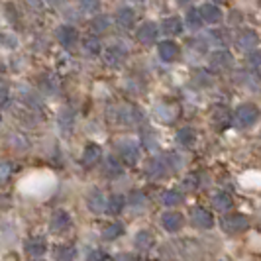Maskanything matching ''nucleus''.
<instances>
[{"label": "nucleus", "instance_id": "11", "mask_svg": "<svg viewBox=\"0 0 261 261\" xmlns=\"http://www.w3.org/2000/svg\"><path fill=\"white\" fill-rule=\"evenodd\" d=\"M45 249H47V244H45V240L43 238H30L26 240V251L30 255H34V257H39V255H43L45 253Z\"/></svg>", "mask_w": 261, "mask_h": 261}, {"label": "nucleus", "instance_id": "27", "mask_svg": "<svg viewBox=\"0 0 261 261\" xmlns=\"http://www.w3.org/2000/svg\"><path fill=\"white\" fill-rule=\"evenodd\" d=\"M92 32L94 34H105L106 30H108V26H110V20L106 18V16H98V18H94L92 20Z\"/></svg>", "mask_w": 261, "mask_h": 261}, {"label": "nucleus", "instance_id": "2", "mask_svg": "<svg viewBox=\"0 0 261 261\" xmlns=\"http://www.w3.org/2000/svg\"><path fill=\"white\" fill-rule=\"evenodd\" d=\"M116 122L118 124H126V126H130V124H140V120H142V112L138 110V108H134V106H118L116 108Z\"/></svg>", "mask_w": 261, "mask_h": 261}, {"label": "nucleus", "instance_id": "5", "mask_svg": "<svg viewBox=\"0 0 261 261\" xmlns=\"http://www.w3.org/2000/svg\"><path fill=\"white\" fill-rule=\"evenodd\" d=\"M163 228L169 230V232H179L181 226H183V214L179 212H165L163 214Z\"/></svg>", "mask_w": 261, "mask_h": 261}, {"label": "nucleus", "instance_id": "26", "mask_svg": "<svg viewBox=\"0 0 261 261\" xmlns=\"http://www.w3.org/2000/svg\"><path fill=\"white\" fill-rule=\"evenodd\" d=\"M105 173L108 177H118V175H122V165L118 163L114 157H108L105 163Z\"/></svg>", "mask_w": 261, "mask_h": 261}, {"label": "nucleus", "instance_id": "38", "mask_svg": "<svg viewBox=\"0 0 261 261\" xmlns=\"http://www.w3.org/2000/svg\"><path fill=\"white\" fill-rule=\"evenodd\" d=\"M2 41H6L4 45H8V47H16V43H18V39L14 38V36H2Z\"/></svg>", "mask_w": 261, "mask_h": 261}, {"label": "nucleus", "instance_id": "41", "mask_svg": "<svg viewBox=\"0 0 261 261\" xmlns=\"http://www.w3.org/2000/svg\"><path fill=\"white\" fill-rule=\"evenodd\" d=\"M28 2H30L32 6H36V8H38V6H41V0H28Z\"/></svg>", "mask_w": 261, "mask_h": 261}, {"label": "nucleus", "instance_id": "1", "mask_svg": "<svg viewBox=\"0 0 261 261\" xmlns=\"http://www.w3.org/2000/svg\"><path fill=\"white\" fill-rule=\"evenodd\" d=\"M257 116H259V112H257V108H255V106L244 105L236 110L234 120L240 128H249V126H253V124L257 122Z\"/></svg>", "mask_w": 261, "mask_h": 261}, {"label": "nucleus", "instance_id": "40", "mask_svg": "<svg viewBox=\"0 0 261 261\" xmlns=\"http://www.w3.org/2000/svg\"><path fill=\"white\" fill-rule=\"evenodd\" d=\"M6 94H8V87H6L4 83H0V100H4Z\"/></svg>", "mask_w": 261, "mask_h": 261}, {"label": "nucleus", "instance_id": "4", "mask_svg": "<svg viewBox=\"0 0 261 261\" xmlns=\"http://www.w3.org/2000/svg\"><path fill=\"white\" fill-rule=\"evenodd\" d=\"M69 226H71V218H69V214H67L65 210H59V212L53 214V218H51L53 234H63Z\"/></svg>", "mask_w": 261, "mask_h": 261}, {"label": "nucleus", "instance_id": "33", "mask_svg": "<svg viewBox=\"0 0 261 261\" xmlns=\"http://www.w3.org/2000/svg\"><path fill=\"white\" fill-rule=\"evenodd\" d=\"M12 173V163H0V183L6 181Z\"/></svg>", "mask_w": 261, "mask_h": 261}, {"label": "nucleus", "instance_id": "8", "mask_svg": "<svg viewBox=\"0 0 261 261\" xmlns=\"http://www.w3.org/2000/svg\"><path fill=\"white\" fill-rule=\"evenodd\" d=\"M159 57L163 61H175L179 57V47L175 41H161L159 43Z\"/></svg>", "mask_w": 261, "mask_h": 261}, {"label": "nucleus", "instance_id": "24", "mask_svg": "<svg viewBox=\"0 0 261 261\" xmlns=\"http://www.w3.org/2000/svg\"><path fill=\"white\" fill-rule=\"evenodd\" d=\"M118 20H120V24L124 28H132L134 22H136V14H134L132 8H122V10L118 12Z\"/></svg>", "mask_w": 261, "mask_h": 261}, {"label": "nucleus", "instance_id": "21", "mask_svg": "<svg viewBox=\"0 0 261 261\" xmlns=\"http://www.w3.org/2000/svg\"><path fill=\"white\" fill-rule=\"evenodd\" d=\"M232 196L228 195V193H216V195L212 196V204L216 206V210H228L232 206Z\"/></svg>", "mask_w": 261, "mask_h": 261}, {"label": "nucleus", "instance_id": "39", "mask_svg": "<svg viewBox=\"0 0 261 261\" xmlns=\"http://www.w3.org/2000/svg\"><path fill=\"white\" fill-rule=\"evenodd\" d=\"M183 185H185V189H187V191H193V189L196 187V185H195V177H189L187 181H183Z\"/></svg>", "mask_w": 261, "mask_h": 261}, {"label": "nucleus", "instance_id": "22", "mask_svg": "<svg viewBox=\"0 0 261 261\" xmlns=\"http://www.w3.org/2000/svg\"><path fill=\"white\" fill-rule=\"evenodd\" d=\"M124 204H126V198L120 195H112L106 200V206H108V210H110L112 214H120L122 208H124Z\"/></svg>", "mask_w": 261, "mask_h": 261}, {"label": "nucleus", "instance_id": "44", "mask_svg": "<svg viewBox=\"0 0 261 261\" xmlns=\"http://www.w3.org/2000/svg\"><path fill=\"white\" fill-rule=\"evenodd\" d=\"M0 122H2V118H0Z\"/></svg>", "mask_w": 261, "mask_h": 261}, {"label": "nucleus", "instance_id": "7", "mask_svg": "<svg viewBox=\"0 0 261 261\" xmlns=\"http://www.w3.org/2000/svg\"><path fill=\"white\" fill-rule=\"evenodd\" d=\"M198 12H200V18L204 22H208V24H216L222 18V12H220V8L216 4H202Z\"/></svg>", "mask_w": 261, "mask_h": 261}, {"label": "nucleus", "instance_id": "16", "mask_svg": "<svg viewBox=\"0 0 261 261\" xmlns=\"http://www.w3.org/2000/svg\"><path fill=\"white\" fill-rule=\"evenodd\" d=\"M98 159H100V147L96 144H89L85 147V153H83V165L91 167Z\"/></svg>", "mask_w": 261, "mask_h": 261}, {"label": "nucleus", "instance_id": "32", "mask_svg": "<svg viewBox=\"0 0 261 261\" xmlns=\"http://www.w3.org/2000/svg\"><path fill=\"white\" fill-rule=\"evenodd\" d=\"M98 4H100V0H81V6L85 12H94L98 8Z\"/></svg>", "mask_w": 261, "mask_h": 261}, {"label": "nucleus", "instance_id": "10", "mask_svg": "<svg viewBox=\"0 0 261 261\" xmlns=\"http://www.w3.org/2000/svg\"><path fill=\"white\" fill-rule=\"evenodd\" d=\"M157 38V26L151 24V22H145L142 26L138 28V39L142 43H153Z\"/></svg>", "mask_w": 261, "mask_h": 261}, {"label": "nucleus", "instance_id": "31", "mask_svg": "<svg viewBox=\"0 0 261 261\" xmlns=\"http://www.w3.org/2000/svg\"><path fill=\"white\" fill-rule=\"evenodd\" d=\"M71 122H73V114H71L69 110H65V112L59 116V126H61L63 130H69V128H71Z\"/></svg>", "mask_w": 261, "mask_h": 261}, {"label": "nucleus", "instance_id": "35", "mask_svg": "<svg viewBox=\"0 0 261 261\" xmlns=\"http://www.w3.org/2000/svg\"><path fill=\"white\" fill-rule=\"evenodd\" d=\"M85 47H87V51H91V53L100 51V45H98V41H96L94 38H87V41H85Z\"/></svg>", "mask_w": 261, "mask_h": 261}, {"label": "nucleus", "instance_id": "29", "mask_svg": "<svg viewBox=\"0 0 261 261\" xmlns=\"http://www.w3.org/2000/svg\"><path fill=\"white\" fill-rule=\"evenodd\" d=\"M75 255H77L75 246H63V248L57 249V253H55V257H57V259H73Z\"/></svg>", "mask_w": 261, "mask_h": 261}, {"label": "nucleus", "instance_id": "30", "mask_svg": "<svg viewBox=\"0 0 261 261\" xmlns=\"http://www.w3.org/2000/svg\"><path fill=\"white\" fill-rule=\"evenodd\" d=\"M181 193H177V191H169V193H165L163 195V204H167V206H175V204H179L181 202Z\"/></svg>", "mask_w": 261, "mask_h": 261}, {"label": "nucleus", "instance_id": "9", "mask_svg": "<svg viewBox=\"0 0 261 261\" xmlns=\"http://www.w3.org/2000/svg\"><path fill=\"white\" fill-rule=\"evenodd\" d=\"M193 222L198 228H204L206 230V228H212L214 218H212V214L206 208H195L193 210Z\"/></svg>", "mask_w": 261, "mask_h": 261}, {"label": "nucleus", "instance_id": "34", "mask_svg": "<svg viewBox=\"0 0 261 261\" xmlns=\"http://www.w3.org/2000/svg\"><path fill=\"white\" fill-rule=\"evenodd\" d=\"M144 202H145L144 193H132V195H130V204H132V206H142Z\"/></svg>", "mask_w": 261, "mask_h": 261}, {"label": "nucleus", "instance_id": "13", "mask_svg": "<svg viewBox=\"0 0 261 261\" xmlns=\"http://www.w3.org/2000/svg\"><path fill=\"white\" fill-rule=\"evenodd\" d=\"M210 65H212V69H216V71L228 69V67L232 65V55L228 51H216L212 55V59H210Z\"/></svg>", "mask_w": 261, "mask_h": 261}, {"label": "nucleus", "instance_id": "14", "mask_svg": "<svg viewBox=\"0 0 261 261\" xmlns=\"http://www.w3.org/2000/svg\"><path fill=\"white\" fill-rule=\"evenodd\" d=\"M57 38H59V41H61L65 47H71V45H75V43H77L79 34H77V30H75V28L63 26L59 32H57Z\"/></svg>", "mask_w": 261, "mask_h": 261}, {"label": "nucleus", "instance_id": "25", "mask_svg": "<svg viewBox=\"0 0 261 261\" xmlns=\"http://www.w3.org/2000/svg\"><path fill=\"white\" fill-rule=\"evenodd\" d=\"M122 234H124V226H122V224H118V222L106 226L105 232H102L105 240H108V242H110V240H116L118 236H122Z\"/></svg>", "mask_w": 261, "mask_h": 261}, {"label": "nucleus", "instance_id": "6", "mask_svg": "<svg viewBox=\"0 0 261 261\" xmlns=\"http://www.w3.org/2000/svg\"><path fill=\"white\" fill-rule=\"evenodd\" d=\"M120 155L128 165H134L138 161V157H140V149L132 142H124V144H120Z\"/></svg>", "mask_w": 261, "mask_h": 261}, {"label": "nucleus", "instance_id": "37", "mask_svg": "<svg viewBox=\"0 0 261 261\" xmlns=\"http://www.w3.org/2000/svg\"><path fill=\"white\" fill-rule=\"evenodd\" d=\"M249 65L255 69V73L259 71V53H257V51H255L253 55H251V57H249Z\"/></svg>", "mask_w": 261, "mask_h": 261}, {"label": "nucleus", "instance_id": "3", "mask_svg": "<svg viewBox=\"0 0 261 261\" xmlns=\"http://www.w3.org/2000/svg\"><path fill=\"white\" fill-rule=\"evenodd\" d=\"M222 226H224V230H226V232L236 234V232H244V230H248L249 220L244 216V214H230V216H226V218H224Z\"/></svg>", "mask_w": 261, "mask_h": 261}, {"label": "nucleus", "instance_id": "23", "mask_svg": "<svg viewBox=\"0 0 261 261\" xmlns=\"http://www.w3.org/2000/svg\"><path fill=\"white\" fill-rule=\"evenodd\" d=\"M195 138H196V132L193 128H183V130H179V134H177V142L181 145H193L195 144Z\"/></svg>", "mask_w": 261, "mask_h": 261}, {"label": "nucleus", "instance_id": "18", "mask_svg": "<svg viewBox=\"0 0 261 261\" xmlns=\"http://www.w3.org/2000/svg\"><path fill=\"white\" fill-rule=\"evenodd\" d=\"M89 206L94 212H102L106 208V196L100 191H92L91 195H89Z\"/></svg>", "mask_w": 261, "mask_h": 261}, {"label": "nucleus", "instance_id": "19", "mask_svg": "<svg viewBox=\"0 0 261 261\" xmlns=\"http://www.w3.org/2000/svg\"><path fill=\"white\" fill-rule=\"evenodd\" d=\"M257 34L255 32H244L242 36H240V39H238V45L244 49V51H248V49H253L255 45H257Z\"/></svg>", "mask_w": 261, "mask_h": 261}, {"label": "nucleus", "instance_id": "28", "mask_svg": "<svg viewBox=\"0 0 261 261\" xmlns=\"http://www.w3.org/2000/svg\"><path fill=\"white\" fill-rule=\"evenodd\" d=\"M200 24H202L200 12L198 10H189V14H187V26L191 28V30H198Z\"/></svg>", "mask_w": 261, "mask_h": 261}, {"label": "nucleus", "instance_id": "36", "mask_svg": "<svg viewBox=\"0 0 261 261\" xmlns=\"http://www.w3.org/2000/svg\"><path fill=\"white\" fill-rule=\"evenodd\" d=\"M87 257H89V259H110V255L105 253V251H91Z\"/></svg>", "mask_w": 261, "mask_h": 261}, {"label": "nucleus", "instance_id": "15", "mask_svg": "<svg viewBox=\"0 0 261 261\" xmlns=\"http://www.w3.org/2000/svg\"><path fill=\"white\" fill-rule=\"evenodd\" d=\"M155 116H157L159 122H163V124H171V122L177 118V108H175V106H169V105L157 106Z\"/></svg>", "mask_w": 261, "mask_h": 261}, {"label": "nucleus", "instance_id": "17", "mask_svg": "<svg viewBox=\"0 0 261 261\" xmlns=\"http://www.w3.org/2000/svg\"><path fill=\"white\" fill-rule=\"evenodd\" d=\"M153 246H155L153 234H149V232H140V234L136 236V248L138 249L149 251V249H153Z\"/></svg>", "mask_w": 261, "mask_h": 261}, {"label": "nucleus", "instance_id": "20", "mask_svg": "<svg viewBox=\"0 0 261 261\" xmlns=\"http://www.w3.org/2000/svg\"><path fill=\"white\" fill-rule=\"evenodd\" d=\"M163 32L165 34H171V36H177V34H181L183 32V22H181V18H167L165 22H163Z\"/></svg>", "mask_w": 261, "mask_h": 261}, {"label": "nucleus", "instance_id": "12", "mask_svg": "<svg viewBox=\"0 0 261 261\" xmlns=\"http://www.w3.org/2000/svg\"><path fill=\"white\" fill-rule=\"evenodd\" d=\"M124 57H126L124 49H120V47H108L105 53V63L110 67H118L124 63Z\"/></svg>", "mask_w": 261, "mask_h": 261}, {"label": "nucleus", "instance_id": "43", "mask_svg": "<svg viewBox=\"0 0 261 261\" xmlns=\"http://www.w3.org/2000/svg\"><path fill=\"white\" fill-rule=\"evenodd\" d=\"M136 2H142V0H136Z\"/></svg>", "mask_w": 261, "mask_h": 261}, {"label": "nucleus", "instance_id": "42", "mask_svg": "<svg viewBox=\"0 0 261 261\" xmlns=\"http://www.w3.org/2000/svg\"><path fill=\"white\" fill-rule=\"evenodd\" d=\"M49 2H51V4H57V2H61V0H49Z\"/></svg>", "mask_w": 261, "mask_h": 261}]
</instances>
